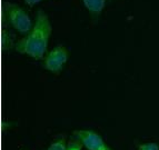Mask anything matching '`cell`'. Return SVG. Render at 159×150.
Returning a JSON list of instances; mask_svg holds the SVG:
<instances>
[{
  "label": "cell",
  "instance_id": "9",
  "mask_svg": "<svg viewBox=\"0 0 159 150\" xmlns=\"http://www.w3.org/2000/svg\"><path fill=\"white\" fill-rule=\"evenodd\" d=\"M24 1L27 6H29V7H34V6L38 5V3H40L41 1H46V0H24Z\"/></svg>",
  "mask_w": 159,
  "mask_h": 150
},
{
  "label": "cell",
  "instance_id": "2",
  "mask_svg": "<svg viewBox=\"0 0 159 150\" xmlns=\"http://www.w3.org/2000/svg\"><path fill=\"white\" fill-rule=\"evenodd\" d=\"M5 12L11 26L21 34H28L31 31L34 24L29 15L16 3L6 1L3 5Z\"/></svg>",
  "mask_w": 159,
  "mask_h": 150
},
{
  "label": "cell",
  "instance_id": "6",
  "mask_svg": "<svg viewBox=\"0 0 159 150\" xmlns=\"http://www.w3.org/2000/svg\"><path fill=\"white\" fill-rule=\"evenodd\" d=\"M67 147L68 146H67L66 142V137L62 136L58 140H56L53 143H51L50 147L48 148V150H67Z\"/></svg>",
  "mask_w": 159,
  "mask_h": 150
},
{
  "label": "cell",
  "instance_id": "7",
  "mask_svg": "<svg viewBox=\"0 0 159 150\" xmlns=\"http://www.w3.org/2000/svg\"><path fill=\"white\" fill-rule=\"evenodd\" d=\"M138 150H159V145L156 142H148L143 143L138 147Z\"/></svg>",
  "mask_w": 159,
  "mask_h": 150
},
{
  "label": "cell",
  "instance_id": "5",
  "mask_svg": "<svg viewBox=\"0 0 159 150\" xmlns=\"http://www.w3.org/2000/svg\"><path fill=\"white\" fill-rule=\"evenodd\" d=\"M82 2L90 16L93 19H97L106 7L107 0H82Z\"/></svg>",
  "mask_w": 159,
  "mask_h": 150
},
{
  "label": "cell",
  "instance_id": "8",
  "mask_svg": "<svg viewBox=\"0 0 159 150\" xmlns=\"http://www.w3.org/2000/svg\"><path fill=\"white\" fill-rule=\"evenodd\" d=\"M82 143L80 140H75V141H70L68 143V147L67 150H81L82 148Z\"/></svg>",
  "mask_w": 159,
  "mask_h": 150
},
{
  "label": "cell",
  "instance_id": "4",
  "mask_svg": "<svg viewBox=\"0 0 159 150\" xmlns=\"http://www.w3.org/2000/svg\"><path fill=\"white\" fill-rule=\"evenodd\" d=\"M74 134L88 150H112L97 132L90 130H76Z\"/></svg>",
  "mask_w": 159,
  "mask_h": 150
},
{
  "label": "cell",
  "instance_id": "1",
  "mask_svg": "<svg viewBox=\"0 0 159 150\" xmlns=\"http://www.w3.org/2000/svg\"><path fill=\"white\" fill-rule=\"evenodd\" d=\"M52 32V26L43 10H38L34 25L31 31L26 37L20 39L16 43V50L21 55H27L34 59L45 58L47 52L48 42Z\"/></svg>",
  "mask_w": 159,
  "mask_h": 150
},
{
  "label": "cell",
  "instance_id": "3",
  "mask_svg": "<svg viewBox=\"0 0 159 150\" xmlns=\"http://www.w3.org/2000/svg\"><path fill=\"white\" fill-rule=\"evenodd\" d=\"M69 58V50L65 46H56L52 50H50L43 58V66L48 71L52 74L61 72L64 66L67 63Z\"/></svg>",
  "mask_w": 159,
  "mask_h": 150
}]
</instances>
